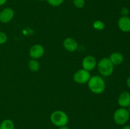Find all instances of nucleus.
<instances>
[{"instance_id":"nucleus-3","label":"nucleus","mask_w":130,"mask_h":129,"mask_svg":"<svg viewBox=\"0 0 130 129\" xmlns=\"http://www.w3.org/2000/svg\"><path fill=\"white\" fill-rule=\"evenodd\" d=\"M98 69L100 74L104 77H109L114 72V64L109 58H104L99 61L97 64Z\"/></svg>"},{"instance_id":"nucleus-25","label":"nucleus","mask_w":130,"mask_h":129,"mask_svg":"<svg viewBox=\"0 0 130 129\" xmlns=\"http://www.w3.org/2000/svg\"><path fill=\"white\" fill-rule=\"evenodd\" d=\"M38 1H45V0H38Z\"/></svg>"},{"instance_id":"nucleus-6","label":"nucleus","mask_w":130,"mask_h":129,"mask_svg":"<svg viewBox=\"0 0 130 129\" xmlns=\"http://www.w3.org/2000/svg\"><path fill=\"white\" fill-rule=\"evenodd\" d=\"M44 53V48L40 44H35L30 48L29 56L32 59H39L41 58Z\"/></svg>"},{"instance_id":"nucleus-17","label":"nucleus","mask_w":130,"mask_h":129,"mask_svg":"<svg viewBox=\"0 0 130 129\" xmlns=\"http://www.w3.org/2000/svg\"><path fill=\"white\" fill-rule=\"evenodd\" d=\"M73 4L75 7L82 8L85 5V0H73Z\"/></svg>"},{"instance_id":"nucleus-20","label":"nucleus","mask_w":130,"mask_h":129,"mask_svg":"<svg viewBox=\"0 0 130 129\" xmlns=\"http://www.w3.org/2000/svg\"><path fill=\"white\" fill-rule=\"evenodd\" d=\"M6 1H7V0H0V6L5 5Z\"/></svg>"},{"instance_id":"nucleus-18","label":"nucleus","mask_w":130,"mask_h":129,"mask_svg":"<svg viewBox=\"0 0 130 129\" xmlns=\"http://www.w3.org/2000/svg\"><path fill=\"white\" fill-rule=\"evenodd\" d=\"M8 37L5 33L0 31V44H3L7 41Z\"/></svg>"},{"instance_id":"nucleus-9","label":"nucleus","mask_w":130,"mask_h":129,"mask_svg":"<svg viewBox=\"0 0 130 129\" xmlns=\"http://www.w3.org/2000/svg\"><path fill=\"white\" fill-rule=\"evenodd\" d=\"M63 48L69 52H74L77 50L78 48V44L74 39L71 37H67L63 40Z\"/></svg>"},{"instance_id":"nucleus-8","label":"nucleus","mask_w":130,"mask_h":129,"mask_svg":"<svg viewBox=\"0 0 130 129\" xmlns=\"http://www.w3.org/2000/svg\"><path fill=\"white\" fill-rule=\"evenodd\" d=\"M96 58L93 56H87L83 59L82 66L83 69L87 71H91L96 66Z\"/></svg>"},{"instance_id":"nucleus-22","label":"nucleus","mask_w":130,"mask_h":129,"mask_svg":"<svg viewBox=\"0 0 130 129\" xmlns=\"http://www.w3.org/2000/svg\"><path fill=\"white\" fill-rule=\"evenodd\" d=\"M58 129H70V128L68 127V126H66H66H60V127L58 128Z\"/></svg>"},{"instance_id":"nucleus-16","label":"nucleus","mask_w":130,"mask_h":129,"mask_svg":"<svg viewBox=\"0 0 130 129\" xmlns=\"http://www.w3.org/2000/svg\"><path fill=\"white\" fill-rule=\"evenodd\" d=\"M50 5L54 7L59 6L63 3L64 0H46Z\"/></svg>"},{"instance_id":"nucleus-23","label":"nucleus","mask_w":130,"mask_h":129,"mask_svg":"<svg viewBox=\"0 0 130 129\" xmlns=\"http://www.w3.org/2000/svg\"><path fill=\"white\" fill-rule=\"evenodd\" d=\"M122 129H130V125H126V126H123Z\"/></svg>"},{"instance_id":"nucleus-15","label":"nucleus","mask_w":130,"mask_h":129,"mask_svg":"<svg viewBox=\"0 0 130 129\" xmlns=\"http://www.w3.org/2000/svg\"><path fill=\"white\" fill-rule=\"evenodd\" d=\"M93 27L97 30H102L105 29V24L100 20H96L93 24Z\"/></svg>"},{"instance_id":"nucleus-14","label":"nucleus","mask_w":130,"mask_h":129,"mask_svg":"<svg viewBox=\"0 0 130 129\" xmlns=\"http://www.w3.org/2000/svg\"><path fill=\"white\" fill-rule=\"evenodd\" d=\"M29 68L32 72H38L39 70V68H40V64H39V61L36 59H31L29 62Z\"/></svg>"},{"instance_id":"nucleus-21","label":"nucleus","mask_w":130,"mask_h":129,"mask_svg":"<svg viewBox=\"0 0 130 129\" xmlns=\"http://www.w3.org/2000/svg\"><path fill=\"white\" fill-rule=\"evenodd\" d=\"M126 84H127V86H128V87L130 89V77L128 78V79H127Z\"/></svg>"},{"instance_id":"nucleus-1","label":"nucleus","mask_w":130,"mask_h":129,"mask_svg":"<svg viewBox=\"0 0 130 129\" xmlns=\"http://www.w3.org/2000/svg\"><path fill=\"white\" fill-rule=\"evenodd\" d=\"M88 88L93 93L100 94L105 89V82L101 77L98 75L90 77L88 80Z\"/></svg>"},{"instance_id":"nucleus-7","label":"nucleus","mask_w":130,"mask_h":129,"mask_svg":"<svg viewBox=\"0 0 130 129\" xmlns=\"http://www.w3.org/2000/svg\"><path fill=\"white\" fill-rule=\"evenodd\" d=\"M15 13L11 8H6L0 12V22L3 24L10 22L13 18Z\"/></svg>"},{"instance_id":"nucleus-5","label":"nucleus","mask_w":130,"mask_h":129,"mask_svg":"<svg viewBox=\"0 0 130 129\" xmlns=\"http://www.w3.org/2000/svg\"><path fill=\"white\" fill-rule=\"evenodd\" d=\"M91 77V75L89 71L86 70L85 69L79 70L74 74L73 78L74 80L77 83L83 84L88 82Z\"/></svg>"},{"instance_id":"nucleus-10","label":"nucleus","mask_w":130,"mask_h":129,"mask_svg":"<svg viewBox=\"0 0 130 129\" xmlns=\"http://www.w3.org/2000/svg\"><path fill=\"white\" fill-rule=\"evenodd\" d=\"M118 27L124 32H130V18L128 16H123L118 22Z\"/></svg>"},{"instance_id":"nucleus-19","label":"nucleus","mask_w":130,"mask_h":129,"mask_svg":"<svg viewBox=\"0 0 130 129\" xmlns=\"http://www.w3.org/2000/svg\"><path fill=\"white\" fill-rule=\"evenodd\" d=\"M129 9L128 8L126 7H123V8L121 9V14L123 16H127L128 15V14L129 13Z\"/></svg>"},{"instance_id":"nucleus-11","label":"nucleus","mask_w":130,"mask_h":129,"mask_svg":"<svg viewBox=\"0 0 130 129\" xmlns=\"http://www.w3.org/2000/svg\"><path fill=\"white\" fill-rule=\"evenodd\" d=\"M118 104L121 108H126L128 107L130 105V93L124 91L118 97Z\"/></svg>"},{"instance_id":"nucleus-13","label":"nucleus","mask_w":130,"mask_h":129,"mask_svg":"<svg viewBox=\"0 0 130 129\" xmlns=\"http://www.w3.org/2000/svg\"><path fill=\"white\" fill-rule=\"evenodd\" d=\"M0 129H15L14 123L10 119H6L0 124Z\"/></svg>"},{"instance_id":"nucleus-12","label":"nucleus","mask_w":130,"mask_h":129,"mask_svg":"<svg viewBox=\"0 0 130 129\" xmlns=\"http://www.w3.org/2000/svg\"><path fill=\"white\" fill-rule=\"evenodd\" d=\"M109 58L114 65L121 64L124 60V57L123 54L119 52H114L111 53Z\"/></svg>"},{"instance_id":"nucleus-24","label":"nucleus","mask_w":130,"mask_h":129,"mask_svg":"<svg viewBox=\"0 0 130 129\" xmlns=\"http://www.w3.org/2000/svg\"><path fill=\"white\" fill-rule=\"evenodd\" d=\"M128 112H129V115H130V105L129 106H128Z\"/></svg>"},{"instance_id":"nucleus-2","label":"nucleus","mask_w":130,"mask_h":129,"mask_svg":"<svg viewBox=\"0 0 130 129\" xmlns=\"http://www.w3.org/2000/svg\"><path fill=\"white\" fill-rule=\"evenodd\" d=\"M50 120L52 123L58 127L66 126L68 123V115L64 111L57 110L53 111L50 116Z\"/></svg>"},{"instance_id":"nucleus-4","label":"nucleus","mask_w":130,"mask_h":129,"mask_svg":"<svg viewBox=\"0 0 130 129\" xmlns=\"http://www.w3.org/2000/svg\"><path fill=\"white\" fill-rule=\"evenodd\" d=\"M130 115L128 110L121 108L116 110L113 115L114 122L119 125H123L129 120Z\"/></svg>"}]
</instances>
